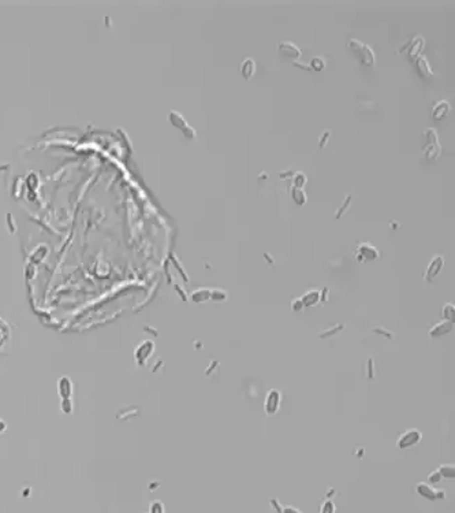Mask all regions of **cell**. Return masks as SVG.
Instances as JSON below:
<instances>
[{"instance_id":"52a82bcc","label":"cell","mask_w":455,"mask_h":513,"mask_svg":"<svg viewBox=\"0 0 455 513\" xmlns=\"http://www.w3.org/2000/svg\"><path fill=\"white\" fill-rule=\"evenodd\" d=\"M282 404V393L278 389H269L264 400V411L268 416H273L279 412Z\"/></svg>"},{"instance_id":"4fadbf2b","label":"cell","mask_w":455,"mask_h":513,"mask_svg":"<svg viewBox=\"0 0 455 513\" xmlns=\"http://www.w3.org/2000/svg\"><path fill=\"white\" fill-rule=\"evenodd\" d=\"M451 112V104L449 101L446 100H440L435 103V106L432 108V117L436 121H442L443 118H446Z\"/></svg>"},{"instance_id":"ffe728a7","label":"cell","mask_w":455,"mask_h":513,"mask_svg":"<svg viewBox=\"0 0 455 513\" xmlns=\"http://www.w3.org/2000/svg\"><path fill=\"white\" fill-rule=\"evenodd\" d=\"M438 471L439 473H440V476H442V479H453L455 478V466L451 463V464H442V466H439L438 468Z\"/></svg>"},{"instance_id":"44dd1931","label":"cell","mask_w":455,"mask_h":513,"mask_svg":"<svg viewBox=\"0 0 455 513\" xmlns=\"http://www.w3.org/2000/svg\"><path fill=\"white\" fill-rule=\"evenodd\" d=\"M442 316H443V320H450V322H454V316H455V305L453 302H446L442 308Z\"/></svg>"},{"instance_id":"8fae6325","label":"cell","mask_w":455,"mask_h":513,"mask_svg":"<svg viewBox=\"0 0 455 513\" xmlns=\"http://www.w3.org/2000/svg\"><path fill=\"white\" fill-rule=\"evenodd\" d=\"M414 69H416L417 74L422 80H428V78H432V76H433V71H432L431 66H429V62H428V59L424 55H421L420 58H417V59L414 60Z\"/></svg>"},{"instance_id":"ac0fdd59","label":"cell","mask_w":455,"mask_h":513,"mask_svg":"<svg viewBox=\"0 0 455 513\" xmlns=\"http://www.w3.org/2000/svg\"><path fill=\"white\" fill-rule=\"evenodd\" d=\"M58 391L63 398H70L71 393H73V385H71L70 378L63 377L60 379L59 385H58Z\"/></svg>"},{"instance_id":"83f0119b","label":"cell","mask_w":455,"mask_h":513,"mask_svg":"<svg viewBox=\"0 0 455 513\" xmlns=\"http://www.w3.org/2000/svg\"><path fill=\"white\" fill-rule=\"evenodd\" d=\"M149 513H164V505L163 502L153 501L149 507Z\"/></svg>"},{"instance_id":"2e32d148","label":"cell","mask_w":455,"mask_h":513,"mask_svg":"<svg viewBox=\"0 0 455 513\" xmlns=\"http://www.w3.org/2000/svg\"><path fill=\"white\" fill-rule=\"evenodd\" d=\"M190 300L195 302V304H202V302H207V301L211 300V289H207V288H200V289H195L191 295H190Z\"/></svg>"},{"instance_id":"4316f807","label":"cell","mask_w":455,"mask_h":513,"mask_svg":"<svg viewBox=\"0 0 455 513\" xmlns=\"http://www.w3.org/2000/svg\"><path fill=\"white\" fill-rule=\"evenodd\" d=\"M428 482H429L431 486H433V484H438L442 482V476H440V473H439L438 470L432 471L431 473L428 475Z\"/></svg>"},{"instance_id":"5bb4252c","label":"cell","mask_w":455,"mask_h":513,"mask_svg":"<svg viewBox=\"0 0 455 513\" xmlns=\"http://www.w3.org/2000/svg\"><path fill=\"white\" fill-rule=\"evenodd\" d=\"M301 301L305 308L314 307V305H317L320 301H321V292L317 289L307 290V292H305V293L301 296Z\"/></svg>"},{"instance_id":"5b68a950","label":"cell","mask_w":455,"mask_h":513,"mask_svg":"<svg viewBox=\"0 0 455 513\" xmlns=\"http://www.w3.org/2000/svg\"><path fill=\"white\" fill-rule=\"evenodd\" d=\"M276 48H278L279 55H280L284 60L291 62L293 65L297 63V62H300V59H301V49H300V47H297L296 44H293L291 42H279Z\"/></svg>"},{"instance_id":"7a4b0ae2","label":"cell","mask_w":455,"mask_h":513,"mask_svg":"<svg viewBox=\"0 0 455 513\" xmlns=\"http://www.w3.org/2000/svg\"><path fill=\"white\" fill-rule=\"evenodd\" d=\"M421 148L422 155L428 162L436 160L442 154V145L439 142V136L433 128H426L421 134Z\"/></svg>"},{"instance_id":"603a6c76","label":"cell","mask_w":455,"mask_h":513,"mask_svg":"<svg viewBox=\"0 0 455 513\" xmlns=\"http://www.w3.org/2000/svg\"><path fill=\"white\" fill-rule=\"evenodd\" d=\"M306 181H307L306 175H305L302 171H296V172H294V175H293V186H294V188L303 189Z\"/></svg>"},{"instance_id":"d6986e66","label":"cell","mask_w":455,"mask_h":513,"mask_svg":"<svg viewBox=\"0 0 455 513\" xmlns=\"http://www.w3.org/2000/svg\"><path fill=\"white\" fill-rule=\"evenodd\" d=\"M290 192H291V197H293V200H294L296 204H298V206H301V207L306 204V200H307L306 192H305L303 189L291 186V188H290Z\"/></svg>"},{"instance_id":"f546056e","label":"cell","mask_w":455,"mask_h":513,"mask_svg":"<svg viewBox=\"0 0 455 513\" xmlns=\"http://www.w3.org/2000/svg\"><path fill=\"white\" fill-rule=\"evenodd\" d=\"M330 137H331V131H330V130H324V131H323V134H321V137H320L319 147L324 148L325 145H327L328 140H330Z\"/></svg>"},{"instance_id":"7402d4cb","label":"cell","mask_w":455,"mask_h":513,"mask_svg":"<svg viewBox=\"0 0 455 513\" xmlns=\"http://www.w3.org/2000/svg\"><path fill=\"white\" fill-rule=\"evenodd\" d=\"M325 66H327V62H325L324 58H321V56H314L313 59L310 60V63H309L310 70L319 71V73L324 70Z\"/></svg>"},{"instance_id":"7c38bea8","label":"cell","mask_w":455,"mask_h":513,"mask_svg":"<svg viewBox=\"0 0 455 513\" xmlns=\"http://www.w3.org/2000/svg\"><path fill=\"white\" fill-rule=\"evenodd\" d=\"M416 491L417 494L422 498H425L428 501H436L438 500V489H435L433 486L425 482H420L416 486Z\"/></svg>"},{"instance_id":"cb8c5ba5","label":"cell","mask_w":455,"mask_h":513,"mask_svg":"<svg viewBox=\"0 0 455 513\" xmlns=\"http://www.w3.org/2000/svg\"><path fill=\"white\" fill-rule=\"evenodd\" d=\"M351 201H353V195H346V199L343 200L342 203V206L339 207L337 210V213H335V219H341V216H342L343 214L346 213L347 210H349V207L350 204H351Z\"/></svg>"},{"instance_id":"6da1fadb","label":"cell","mask_w":455,"mask_h":513,"mask_svg":"<svg viewBox=\"0 0 455 513\" xmlns=\"http://www.w3.org/2000/svg\"><path fill=\"white\" fill-rule=\"evenodd\" d=\"M346 48L349 49L351 56L358 62V65L364 67H375L376 65L375 51L368 44L361 43L357 39H351L346 43Z\"/></svg>"},{"instance_id":"1f68e13d","label":"cell","mask_w":455,"mask_h":513,"mask_svg":"<svg viewBox=\"0 0 455 513\" xmlns=\"http://www.w3.org/2000/svg\"><path fill=\"white\" fill-rule=\"evenodd\" d=\"M444 498H446V491L438 490V500H444Z\"/></svg>"},{"instance_id":"d4e9b609","label":"cell","mask_w":455,"mask_h":513,"mask_svg":"<svg viewBox=\"0 0 455 513\" xmlns=\"http://www.w3.org/2000/svg\"><path fill=\"white\" fill-rule=\"evenodd\" d=\"M228 299V293L223 289H213L211 290V300L216 301V302H222Z\"/></svg>"},{"instance_id":"30bf717a","label":"cell","mask_w":455,"mask_h":513,"mask_svg":"<svg viewBox=\"0 0 455 513\" xmlns=\"http://www.w3.org/2000/svg\"><path fill=\"white\" fill-rule=\"evenodd\" d=\"M454 330V322H450V320H442V322H438L435 325L432 326L428 334L431 338H440V337L447 336L451 331Z\"/></svg>"},{"instance_id":"9a60e30c","label":"cell","mask_w":455,"mask_h":513,"mask_svg":"<svg viewBox=\"0 0 455 513\" xmlns=\"http://www.w3.org/2000/svg\"><path fill=\"white\" fill-rule=\"evenodd\" d=\"M239 73L245 80H250L256 73V62L252 58H246L239 65Z\"/></svg>"},{"instance_id":"9c48e42d","label":"cell","mask_w":455,"mask_h":513,"mask_svg":"<svg viewBox=\"0 0 455 513\" xmlns=\"http://www.w3.org/2000/svg\"><path fill=\"white\" fill-rule=\"evenodd\" d=\"M170 122H171L174 128L182 130V133L185 134V137H188V138H195V136H197L195 130L193 129L191 126H189V125L186 124V121H185L184 117H182L179 112H175V111L170 112Z\"/></svg>"},{"instance_id":"4dcf8cb0","label":"cell","mask_w":455,"mask_h":513,"mask_svg":"<svg viewBox=\"0 0 455 513\" xmlns=\"http://www.w3.org/2000/svg\"><path fill=\"white\" fill-rule=\"evenodd\" d=\"M282 512L283 513H302L300 509H297V508H294V507H284Z\"/></svg>"},{"instance_id":"e0dca14e","label":"cell","mask_w":455,"mask_h":513,"mask_svg":"<svg viewBox=\"0 0 455 513\" xmlns=\"http://www.w3.org/2000/svg\"><path fill=\"white\" fill-rule=\"evenodd\" d=\"M10 336H11V327L4 319L0 318V350L6 346Z\"/></svg>"},{"instance_id":"277c9868","label":"cell","mask_w":455,"mask_h":513,"mask_svg":"<svg viewBox=\"0 0 455 513\" xmlns=\"http://www.w3.org/2000/svg\"><path fill=\"white\" fill-rule=\"evenodd\" d=\"M422 439V432L417 428H410V430L405 431L401 435L398 436L396 439V446L402 450H406V449H410L418 445Z\"/></svg>"},{"instance_id":"484cf974","label":"cell","mask_w":455,"mask_h":513,"mask_svg":"<svg viewBox=\"0 0 455 513\" xmlns=\"http://www.w3.org/2000/svg\"><path fill=\"white\" fill-rule=\"evenodd\" d=\"M320 513H335V504L331 500H325L321 505Z\"/></svg>"},{"instance_id":"3957f363","label":"cell","mask_w":455,"mask_h":513,"mask_svg":"<svg viewBox=\"0 0 455 513\" xmlns=\"http://www.w3.org/2000/svg\"><path fill=\"white\" fill-rule=\"evenodd\" d=\"M354 257L358 263H368V261H375L380 257L379 249L373 247L369 242H360L357 245L354 252Z\"/></svg>"},{"instance_id":"8992f818","label":"cell","mask_w":455,"mask_h":513,"mask_svg":"<svg viewBox=\"0 0 455 513\" xmlns=\"http://www.w3.org/2000/svg\"><path fill=\"white\" fill-rule=\"evenodd\" d=\"M424 47H425V39L421 37V36H416L412 40H409V42L406 43L405 47L399 49V52H403V51L406 49L409 60H410L412 63H414V60L421 56Z\"/></svg>"},{"instance_id":"f1b7e54d","label":"cell","mask_w":455,"mask_h":513,"mask_svg":"<svg viewBox=\"0 0 455 513\" xmlns=\"http://www.w3.org/2000/svg\"><path fill=\"white\" fill-rule=\"evenodd\" d=\"M303 308L305 307H303V304H302L301 297L291 300V311H293V312H301Z\"/></svg>"},{"instance_id":"ba28073f","label":"cell","mask_w":455,"mask_h":513,"mask_svg":"<svg viewBox=\"0 0 455 513\" xmlns=\"http://www.w3.org/2000/svg\"><path fill=\"white\" fill-rule=\"evenodd\" d=\"M444 267V257L440 256V255H436L433 256L429 261V264L425 268V272H424V279L426 282H433L436 278L439 277V274L442 272Z\"/></svg>"},{"instance_id":"d6a6232c","label":"cell","mask_w":455,"mask_h":513,"mask_svg":"<svg viewBox=\"0 0 455 513\" xmlns=\"http://www.w3.org/2000/svg\"><path fill=\"white\" fill-rule=\"evenodd\" d=\"M4 427H6V426H4V423H3V422H0V432L4 430Z\"/></svg>"}]
</instances>
